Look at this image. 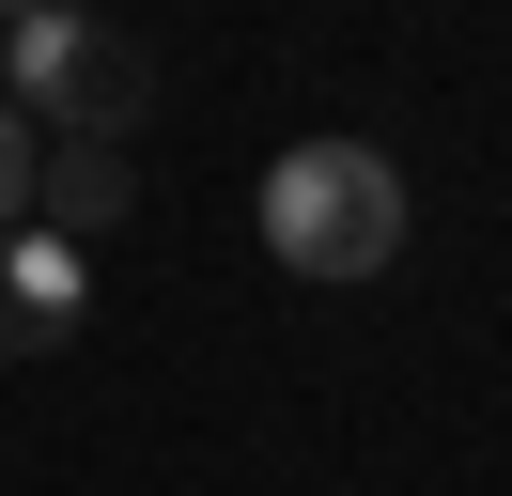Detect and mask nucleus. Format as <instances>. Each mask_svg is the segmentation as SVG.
<instances>
[{
    "label": "nucleus",
    "mask_w": 512,
    "mask_h": 496,
    "mask_svg": "<svg viewBox=\"0 0 512 496\" xmlns=\"http://www.w3.org/2000/svg\"><path fill=\"white\" fill-rule=\"evenodd\" d=\"M264 248L295 279H388L404 264V171L373 140H295L264 171Z\"/></svg>",
    "instance_id": "obj_1"
},
{
    "label": "nucleus",
    "mask_w": 512,
    "mask_h": 496,
    "mask_svg": "<svg viewBox=\"0 0 512 496\" xmlns=\"http://www.w3.org/2000/svg\"><path fill=\"white\" fill-rule=\"evenodd\" d=\"M140 93H156V62H140L125 31H94L78 0H47V16L0 31V109L32 124V140H125Z\"/></svg>",
    "instance_id": "obj_2"
},
{
    "label": "nucleus",
    "mask_w": 512,
    "mask_h": 496,
    "mask_svg": "<svg viewBox=\"0 0 512 496\" xmlns=\"http://www.w3.org/2000/svg\"><path fill=\"white\" fill-rule=\"evenodd\" d=\"M94 310V248L63 233H0V357H63Z\"/></svg>",
    "instance_id": "obj_3"
},
{
    "label": "nucleus",
    "mask_w": 512,
    "mask_h": 496,
    "mask_svg": "<svg viewBox=\"0 0 512 496\" xmlns=\"http://www.w3.org/2000/svg\"><path fill=\"white\" fill-rule=\"evenodd\" d=\"M125 202H140L125 140H47V171H32V233H63V248H109V233H125Z\"/></svg>",
    "instance_id": "obj_4"
},
{
    "label": "nucleus",
    "mask_w": 512,
    "mask_h": 496,
    "mask_svg": "<svg viewBox=\"0 0 512 496\" xmlns=\"http://www.w3.org/2000/svg\"><path fill=\"white\" fill-rule=\"evenodd\" d=\"M32 171H47V140L0 109V233H32Z\"/></svg>",
    "instance_id": "obj_5"
},
{
    "label": "nucleus",
    "mask_w": 512,
    "mask_h": 496,
    "mask_svg": "<svg viewBox=\"0 0 512 496\" xmlns=\"http://www.w3.org/2000/svg\"><path fill=\"white\" fill-rule=\"evenodd\" d=\"M16 16H47V0H0V31H16Z\"/></svg>",
    "instance_id": "obj_6"
}]
</instances>
